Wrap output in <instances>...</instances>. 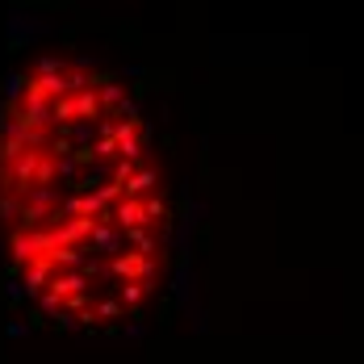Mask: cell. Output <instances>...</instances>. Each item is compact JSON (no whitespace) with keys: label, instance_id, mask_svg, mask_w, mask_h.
Returning a JSON list of instances; mask_svg holds the SVG:
<instances>
[{"label":"cell","instance_id":"obj_1","mask_svg":"<svg viewBox=\"0 0 364 364\" xmlns=\"http://www.w3.org/2000/svg\"><path fill=\"white\" fill-rule=\"evenodd\" d=\"M0 226L38 306L72 327H117L151 301L168 197L134 97L80 59H42L0 117Z\"/></svg>","mask_w":364,"mask_h":364}]
</instances>
